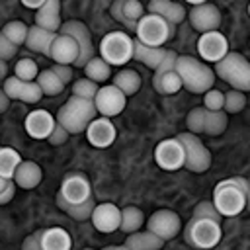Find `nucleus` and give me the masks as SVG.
<instances>
[{"instance_id":"f257e3e1","label":"nucleus","mask_w":250,"mask_h":250,"mask_svg":"<svg viewBox=\"0 0 250 250\" xmlns=\"http://www.w3.org/2000/svg\"><path fill=\"white\" fill-rule=\"evenodd\" d=\"M246 178H227L213 189V203L223 217H234L246 209Z\"/></svg>"},{"instance_id":"f03ea898","label":"nucleus","mask_w":250,"mask_h":250,"mask_svg":"<svg viewBox=\"0 0 250 250\" xmlns=\"http://www.w3.org/2000/svg\"><path fill=\"white\" fill-rule=\"evenodd\" d=\"M96 113H98V107L94 104V100H88V98H80V96H70L64 105L57 111V121L68 129V133H82L88 129L90 121L96 119Z\"/></svg>"},{"instance_id":"7ed1b4c3","label":"nucleus","mask_w":250,"mask_h":250,"mask_svg":"<svg viewBox=\"0 0 250 250\" xmlns=\"http://www.w3.org/2000/svg\"><path fill=\"white\" fill-rule=\"evenodd\" d=\"M176 70L184 82V88L191 94H205L207 90L213 88L215 82V72L201 61L188 57V55H178L176 59Z\"/></svg>"},{"instance_id":"20e7f679","label":"nucleus","mask_w":250,"mask_h":250,"mask_svg":"<svg viewBox=\"0 0 250 250\" xmlns=\"http://www.w3.org/2000/svg\"><path fill=\"white\" fill-rule=\"evenodd\" d=\"M215 74L223 78L236 90L250 92V62L240 53H227L219 62H215Z\"/></svg>"},{"instance_id":"39448f33","label":"nucleus","mask_w":250,"mask_h":250,"mask_svg":"<svg viewBox=\"0 0 250 250\" xmlns=\"http://www.w3.org/2000/svg\"><path fill=\"white\" fill-rule=\"evenodd\" d=\"M174 23H170L166 18L158 16V14H146L137 21V29L135 35L141 43L148 45V47H162L168 39H172L174 35Z\"/></svg>"},{"instance_id":"423d86ee","label":"nucleus","mask_w":250,"mask_h":250,"mask_svg":"<svg viewBox=\"0 0 250 250\" xmlns=\"http://www.w3.org/2000/svg\"><path fill=\"white\" fill-rule=\"evenodd\" d=\"M223 236L219 221L213 219H195L191 217L184 229V238L189 246L195 248H213Z\"/></svg>"},{"instance_id":"0eeeda50","label":"nucleus","mask_w":250,"mask_h":250,"mask_svg":"<svg viewBox=\"0 0 250 250\" xmlns=\"http://www.w3.org/2000/svg\"><path fill=\"white\" fill-rule=\"evenodd\" d=\"M133 41L125 31H109L100 41V57L109 64L121 66L133 59Z\"/></svg>"},{"instance_id":"6e6552de","label":"nucleus","mask_w":250,"mask_h":250,"mask_svg":"<svg viewBox=\"0 0 250 250\" xmlns=\"http://www.w3.org/2000/svg\"><path fill=\"white\" fill-rule=\"evenodd\" d=\"M176 137L182 141L184 150H186V166L184 168H188L189 172H195V174L207 172L211 166V152L199 141V137L191 131H184Z\"/></svg>"},{"instance_id":"1a4fd4ad","label":"nucleus","mask_w":250,"mask_h":250,"mask_svg":"<svg viewBox=\"0 0 250 250\" xmlns=\"http://www.w3.org/2000/svg\"><path fill=\"white\" fill-rule=\"evenodd\" d=\"M154 160L162 170H180L186 166V150L184 145L178 137L174 139H164L156 145L154 148Z\"/></svg>"},{"instance_id":"9d476101","label":"nucleus","mask_w":250,"mask_h":250,"mask_svg":"<svg viewBox=\"0 0 250 250\" xmlns=\"http://www.w3.org/2000/svg\"><path fill=\"white\" fill-rule=\"evenodd\" d=\"M197 53L205 62H219L229 53V41L221 31H205L197 39Z\"/></svg>"},{"instance_id":"9b49d317","label":"nucleus","mask_w":250,"mask_h":250,"mask_svg":"<svg viewBox=\"0 0 250 250\" xmlns=\"http://www.w3.org/2000/svg\"><path fill=\"white\" fill-rule=\"evenodd\" d=\"M57 195L62 197L66 203L78 205V203H84V201H88L92 197V188H90V182H88V178L84 174L74 172V174L64 176Z\"/></svg>"},{"instance_id":"f8f14e48","label":"nucleus","mask_w":250,"mask_h":250,"mask_svg":"<svg viewBox=\"0 0 250 250\" xmlns=\"http://www.w3.org/2000/svg\"><path fill=\"white\" fill-rule=\"evenodd\" d=\"M59 33H68V35H72L78 41V45H80V57H78V61L74 64L84 68V64L94 57V43H92L90 29L82 21H78V20H68V21H62Z\"/></svg>"},{"instance_id":"ddd939ff","label":"nucleus","mask_w":250,"mask_h":250,"mask_svg":"<svg viewBox=\"0 0 250 250\" xmlns=\"http://www.w3.org/2000/svg\"><path fill=\"white\" fill-rule=\"evenodd\" d=\"M125 102H127V96L115 84L102 86L98 90L96 98H94V104L98 107V113H102L104 117H115V115H119L125 109Z\"/></svg>"},{"instance_id":"4468645a","label":"nucleus","mask_w":250,"mask_h":250,"mask_svg":"<svg viewBox=\"0 0 250 250\" xmlns=\"http://www.w3.org/2000/svg\"><path fill=\"white\" fill-rule=\"evenodd\" d=\"M146 227L148 230L158 234L162 240H172L182 230V219L178 217V213L170 209H158L150 215V219L146 221Z\"/></svg>"},{"instance_id":"2eb2a0df","label":"nucleus","mask_w":250,"mask_h":250,"mask_svg":"<svg viewBox=\"0 0 250 250\" xmlns=\"http://www.w3.org/2000/svg\"><path fill=\"white\" fill-rule=\"evenodd\" d=\"M12 100H20L25 104H37L43 98V90L39 86L37 80H21L16 74L12 78L4 80V88H2Z\"/></svg>"},{"instance_id":"dca6fc26","label":"nucleus","mask_w":250,"mask_h":250,"mask_svg":"<svg viewBox=\"0 0 250 250\" xmlns=\"http://www.w3.org/2000/svg\"><path fill=\"white\" fill-rule=\"evenodd\" d=\"M188 18H189V23H191L197 31H201V33H205V31H215V29H219V23H221L219 8H217L215 4H211V2H203V4L193 6V8L189 10Z\"/></svg>"},{"instance_id":"f3484780","label":"nucleus","mask_w":250,"mask_h":250,"mask_svg":"<svg viewBox=\"0 0 250 250\" xmlns=\"http://www.w3.org/2000/svg\"><path fill=\"white\" fill-rule=\"evenodd\" d=\"M55 125H57V119L47 109H33L25 115V121H23L25 133L31 139H49Z\"/></svg>"},{"instance_id":"a211bd4d","label":"nucleus","mask_w":250,"mask_h":250,"mask_svg":"<svg viewBox=\"0 0 250 250\" xmlns=\"http://www.w3.org/2000/svg\"><path fill=\"white\" fill-rule=\"evenodd\" d=\"M92 225L100 232H113L121 225V209L115 203H98L90 217Z\"/></svg>"},{"instance_id":"6ab92c4d","label":"nucleus","mask_w":250,"mask_h":250,"mask_svg":"<svg viewBox=\"0 0 250 250\" xmlns=\"http://www.w3.org/2000/svg\"><path fill=\"white\" fill-rule=\"evenodd\" d=\"M109 12L129 31H135L137 29V21L145 16V8H143V4L139 0H115L111 4Z\"/></svg>"},{"instance_id":"aec40b11","label":"nucleus","mask_w":250,"mask_h":250,"mask_svg":"<svg viewBox=\"0 0 250 250\" xmlns=\"http://www.w3.org/2000/svg\"><path fill=\"white\" fill-rule=\"evenodd\" d=\"M49 57L59 64H74L78 61V57H80V45L72 35L59 33L55 37V41H53Z\"/></svg>"},{"instance_id":"412c9836","label":"nucleus","mask_w":250,"mask_h":250,"mask_svg":"<svg viewBox=\"0 0 250 250\" xmlns=\"http://www.w3.org/2000/svg\"><path fill=\"white\" fill-rule=\"evenodd\" d=\"M115 127L113 123L109 121V117H98V119H92L88 129H86V137H88V143L92 146H98V148H105L109 146L113 141H115Z\"/></svg>"},{"instance_id":"4be33fe9","label":"nucleus","mask_w":250,"mask_h":250,"mask_svg":"<svg viewBox=\"0 0 250 250\" xmlns=\"http://www.w3.org/2000/svg\"><path fill=\"white\" fill-rule=\"evenodd\" d=\"M59 35V31H49L41 25H31L29 27V33H27V41H25V47L33 53H41V55H51V47H53V41L55 37Z\"/></svg>"},{"instance_id":"5701e85b","label":"nucleus","mask_w":250,"mask_h":250,"mask_svg":"<svg viewBox=\"0 0 250 250\" xmlns=\"http://www.w3.org/2000/svg\"><path fill=\"white\" fill-rule=\"evenodd\" d=\"M35 25H41L49 31H59L61 21V0H47L35 14Z\"/></svg>"},{"instance_id":"b1692460","label":"nucleus","mask_w":250,"mask_h":250,"mask_svg":"<svg viewBox=\"0 0 250 250\" xmlns=\"http://www.w3.org/2000/svg\"><path fill=\"white\" fill-rule=\"evenodd\" d=\"M166 53H168V49H164V47H148V45L141 43L139 39L133 41V59L143 62L145 66H148L152 70L158 68V64L162 62Z\"/></svg>"},{"instance_id":"393cba45","label":"nucleus","mask_w":250,"mask_h":250,"mask_svg":"<svg viewBox=\"0 0 250 250\" xmlns=\"http://www.w3.org/2000/svg\"><path fill=\"white\" fill-rule=\"evenodd\" d=\"M148 12L166 18L174 25L180 23V21H184V18L188 16L186 14V8L182 4H178V2H172V0H150L148 2Z\"/></svg>"},{"instance_id":"a878e982","label":"nucleus","mask_w":250,"mask_h":250,"mask_svg":"<svg viewBox=\"0 0 250 250\" xmlns=\"http://www.w3.org/2000/svg\"><path fill=\"white\" fill-rule=\"evenodd\" d=\"M41 178H43L41 168L35 162H31V160H21V164L18 166V170L14 174V180L18 184V188H23V189L37 188L39 182H41Z\"/></svg>"},{"instance_id":"bb28decb","label":"nucleus","mask_w":250,"mask_h":250,"mask_svg":"<svg viewBox=\"0 0 250 250\" xmlns=\"http://www.w3.org/2000/svg\"><path fill=\"white\" fill-rule=\"evenodd\" d=\"M164 242L166 240H162L152 230H146V232L135 230L125 238V248H129V250H160L164 246Z\"/></svg>"},{"instance_id":"cd10ccee","label":"nucleus","mask_w":250,"mask_h":250,"mask_svg":"<svg viewBox=\"0 0 250 250\" xmlns=\"http://www.w3.org/2000/svg\"><path fill=\"white\" fill-rule=\"evenodd\" d=\"M72 246L70 234L61 227H51L43 230V250H68Z\"/></svg>"},{"instance_id":"c85d7f7f","label":"nucleus","mask_w":250,"mask_h":250,"mask_svg":"<svg viewBox=\"0 0 250 250\" xmlns=\"http://www.w3.org/2000/svg\"><path fill=\"white\" fill-rule=\"evenodd\" d=\"M57 207H59V209H62L66 215H70V217H72V219H76V221H86V219H90V217H92V211H94L96 203H94V197H90V199H88V201H84V203L72 205V203H66L62 197H59V195H57Z\"/></svg>"},{"instance_id":"c756f323","label":"nucleus","mask_w":250,"mask_h":250,"mask_svg":"<svg viewBox=\"0 0 250 250\" xmlns=\"http://www.w3.org/2000/svg\"><path fill=\"white\" fill-rule=\"evenodd\" d=\"M152 86L158 94H178L184 88V82L176 68L166 70L158 80H152Z\"/></svg>"},{"instance_id":"7c9ffc66","label":"nucleus","mask_w":250,"mask_h":250,"mask_svg":"<svg viewBox=\"0 0 250 250\" xmlns=\"http://www.w3.org/2000/svg\"><path fill=\"white\" fill-rule=\"evenodd\" d=\"M21 164V156L12 146L0 148V178H14L18 166Z\"/></svg>"},{"instance_id":"2f4dec72","label":"nucleus","mask_w":250,"mask_h":250,"mask_svg":"<svg viewBox=\"0 0 250 250\" xmlns=\"http://www.w3.org/2000/svg\"><path fill=\"white\" fill-rule=\"evenodd\" d=\"M145 217H143V211L135 205H127L121 209V225H119V230L125 232V234H131L135 230L141 229Z\"/></svg>"},{"instance_id":"473e14b6","label":"nucleus","mask_w":250,"mask_h":250,"mask_svg":"<svg viewBox=\"0 0 250 250\" xmlns=\"http://www.w3.org/2000/svg\"><path fill=\"white\" fill-rule=\"evenodd\" d=\"M113 84L125 94V96H131L135 94L139 88H141V76L131 70V68H125V70H119L113 78Z\"/></svg>"},{"instance_id":"72a5a7b5","label":"nucleus","mask_w":250,"mask_h":250,"mask_svg":"<svg viewBox=\"0 0 250 250\" xmlns=\"http://www.w3.org/2000/svg\"><path fill=\"white\" fill-rule=\"evenodd\" d=\"M35 80L39 82L43 94H47V96H57V94H61L62 88H64V82L57 76V72H55L53 68H45V70H41L39 76H37Z\"/></svg>"},{"instance_id":"f704fd0d","label":"nucleus","mask_w":250,"mask_h":250,"mask_svg":"<svg viewBox=\"0 0 250 250\" xmlns=\"http://www.w3.org/2000/svg\"><path fill=\"white\" fill-rule=\"evenodd\" d=\"M109 62L102 57H92L86 64H84V72L88 78H92L94 82H105L109 78Z\"/></svg>"},{"instance_id":"c9c22d12","label":"nucleus","mask_w":250,"mask_h":250,"mask_svg":"<svg viewBox=\"0 0 250 250\" xmlns=\"http://www.w3.org/2000/svg\"><path fill=\"white\" fill-rule=\"evenodd\" d=\"M227 123H229V117H227L225 109H221V111L205 109V131L203 133H207V135H221L227 129Z\"/></svg>"},{"instance_id":"e433bc0d","label":"nucleus","mask_w":250,"mask_h":250,"mask_svg":"<svg viewBox=\"0 0 250 250\" xmlns=\"http://www.w3.org/2000/svg\"><path fill=\"white\" fill-rule=\"evenodd\" d=\"M27 33H29V27L23 23V21H8L4 27H2V35H6L10 41H14L18 47L20 45H25L27 41Z\"/></svg>"},{"instance_id":"4c0bfd02","label":"nucleus","mask_w":250,"mask_h":250,"mask_svg":"<svg viewBox=\"0 0 250 250\" xmlns=\"http://www.w3.org/2000/svg\"><path fill=\"white\" fill-rule=\"evenodd\" d=\"M39 68H37V62L31 61V59H20L14 66V74L21 80H35L39 76Z\"/></svg>"},{"instance_id":"58836bf2","label":"nucleus","mask_w":250,"mask_h":250,"mask_svg":"<svg viewBox=\"0 0 250 250\" xmlns=\"http://www.w3.org/2000/svg\"><path fill=\"white\" fill-rule=\"evenodd\" d=\"M246 105V96L242 90L232 88L230 92H225V111L227 113H238Z\"/></svg>"},{"instance_id":"ea45409f","label":"nucleus","mask_w":250,"mask_h":250,"mask_svg":"<svg viewBox=\"0 0 250 250\" xmlns=\"http://www.w3.org/2000/svg\"><path fill=\"white\" fill-rule=\"evenodd\" d=\"M98 82H94L92 78H80L72 84V94L74 96H80V98H88V100H94L96 94H98Z\"/></svg>"},{"instance_id":"a19ab883","label":"nucleus","mask_w":250,"mask_h":250,"mask_svg":"<svg viewBox=\"0 0 250 250\" xmlns=\"http://www.w3.org/2000/svg\"><path fill=\"white\" fill-rule=\"evenodd\" d=\"M188 131L191 133H203L205 131V107H193L186 117Z\"/></svg>"},{"instance_id":"79ce46f5","label":"nucleus","mask_w":250,"mask_h":250,"mask_svg":"<svg viewBox=\"0 0 250 250\" xmlns=\"http://www.w3.org/2000/svg\"><path fill=\"white\" fill-rule=\"evenodd\" d=\"M203 107L205 109H211V111H221L225 109V92L221 90H207L205 96H203Z\"/></svg>"},{"instance_id":"37998d69","label":"nucleus","mask_w":250,"mask_h":250,"mask_svg":"<svg viewBox=\"0 0 250 250\" xmlns=\"http://www.w3.org/2000/svg\"><path fill=\"white\" fill-rule=\"evenodd\" d=\"M193 217H195V219H213V221H221L223 215L219 213V209L215 207L213 201H201V203L195 205Z\"/></svg>"},{"instance_id":"c03bdc74","label":"nucleus","mask_w":250,"mask_h":250,"mask_svg":"<svg viewBox=\"0 0 250 250\" xmlns=\"http://www.w3.org/2000/svg\"><path fill=\"white\" fill-rule=\"evenodd\" d=\"M16 186L18 184H16L14 178H2V182H0V203L2 205L10 203V199L16 193Z\"/></svg>"},{"instance_id":"a18cd8bd","label":"nucleus","mask_w":250,"mask_h":250,"mask_svg":"<svg viewBox=\"0 0 250 250\" xmlns=\"http://www.w3.org/2000/svg\"><path fill=\"white\" fill-rule=\"evenodd\" d=\"M18 51V45L0 33V61H10Z\"/></svg>"},{"instance_id":"49530a36","label":"nucleus","mask_w":250,"mask_h":250,"mask_svg":"<svg viewBox=\"0 0 250 250\" xmlns=\"http://www.w3.org/2000/svg\"><path fill=\"white\" fill-rule=\"evenodd\" d=\"M23 250H43V230H35L33 234H27L21 242Z\"/></svg>"},{"instance_id":"de8ad7c7","label":"nucleus","mask_w":250,"mask_h":250,"mask_svg":"<svg viewBox=\"0 0 250 250\" xmlns=\"http://www.w3.org/2000/svg\"><path fill=\"white\" fill-rule=\"evenodd\" d=\"M68 135H70V133H68V129H64V127H62V125L57 121L55 129H53V133H51V137H49L47 141H49L51 145H55V146H57V145L66 143V141H68Z\"/></svg>"},{"instance_id":"09e8293b","label":"nucleus","mask_w":250,"mask_h":250,"mask_svg":"<svg viewBox=\"0 0 250 250\" xmlns=\"http://www.w3.org/2000/svg\"><path fill=\"white\" fill-rule=\"evenodd\" d=\"M51 68L57 72V76H59L64 84L70 82V78H72V66H70V64H59V62H55Z\"/></svg>"},{"instance_id":"8fccbe9b","label":"nucleus","mask_w":250,"mask_h":250,"mask_svg":"<svg viewBox=\"0 0 250 250\" xmlns=\"http://www.w3.org/2000/svg\"><path fill=\"white\" fill-rule=\"evenodd\" d=\"M20 2H21L25 8H31V10H39V8H41V6H43L47 0H20Z\"/></svg>"},{"instance_id":"3c124183","label":"nucleus","mask_w":250,"mask_h":250,"mask_svg":"<svg viewBox=\"0 0 250 250\" xmlns=\"http://www.w3.org/2000/svg\"><path fill=\"white\" fill-rule=\"evenodd\" d=\"M10 100H12V98H10V96H8V94L2 90V94H0V111H6V109H8Z\"/></svg>"},{"instance_id":"603ef678","label":"nucleus","mask_w":250,"mask_h":250,"mask_svg":"<svg viewBox=\"0 0 250 250\" xmlns=\"http://www.w3.org/2000/svg\"><path fill=\"white\" fill-rule=\"evenodd\" d=\"M6 72H8V68H6V61H0V76L6 80L8 76H6Z\"/></svg>"},{"instance_id":"864d4df0","label":"nucleus","mask_w":250,"mask_h":250,"mask_svg":"<svg viewBox=\"0 0 250 250\" xmlns=\"http://www.w3.org/2000/svg\"><path fill=\"white\" fill-rule=\"evenodd\" d=\"M246 207L250 211V180H248V188H246Z\"/></svg>"},{"instance_id":"5fc2aeb1","label":"nucleus","mask_w":250,"mask_h":250,"mask_svg":"<svg viewBox=\"0 0 250 250\" xmlns=\"http://www.w3.org/2000/svg\"><path fill=\"white\" fill-rule=\"evenodd\" d=\"M186 2H189L191 6H197V4H203V2H209V0H186Z\"/></svg>"},{"instance_id":"6e6d98bb","label":"nucleus","mask_w":250,"mask_h":250,"mask_svg":"<svg viewBox=\"0 0 250 250\" xmlns=\"http://www.w3.org/2000/svg\"><path fill=\"white\" fill-rule=\"evenodd\" d=\"M248 16H250V4H248Z\"/></svg>"}]
</instances>
